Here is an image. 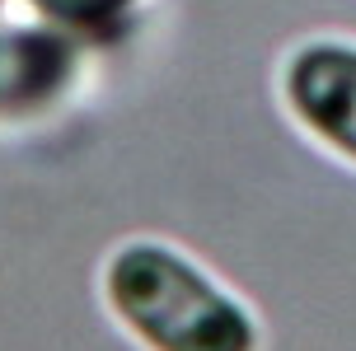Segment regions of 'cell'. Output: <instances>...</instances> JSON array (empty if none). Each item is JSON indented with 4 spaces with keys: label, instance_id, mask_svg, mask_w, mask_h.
<instances>
[{
    "label": "cell",
    "instance_id": "1",
    "mask_svg": "<svg viewBox=\"0 0 356 351\" xmlns=\"http://www.w3.org/2000/svg\"><path fill=\"white\" fill-rule=\"evenodd\" d=\"M104 314L141 351H263L267 333L244 295L207 272L188 248L136 234L99 267Z\"/></svg>",
    "mask_w": 356,
    "mask_h": 351
},
{
    "label": "cell",
    "instance_id": "2",
    "mask_svg": "<svg viewBox=\"0 0 356 351\" xmlns=\"http://www.w3.org/2000/svg\"><path fill=\"white\" fill-rule=\"evenodd\" d=\"M85 42L42 19H0V126H33L75 104Z\"/></svg>",
    "mask_w": 356,
    "mask_h": 351
},
{
    "label": "cell",
    "instance_id": "3",
    "mask_svg": "<svg viewBox=\"0 0 356 351\" xmlns=\"http://www.w3.org/2000/svg\"><path fill=\"white\" fill-rule=\"evenodd\" d=\"M286 117L319 150L356 169V42L352 38H309L291 47L277 70Z\"/></svg>",
    "mask_w": 356,
    "mask_h": 351
},
{
    "label": "cell",
    "instance_id": "4",
    "mask_svg": "<svg viewBox=\"0 0 356 351\" xmlns=\"http://www.w3.org/2000/svg\"><path fill=\"white\" fill-rule=\"evenodd\" d=\"M19 5H29V15L42 24L80 38L85 47L122 38L131 19L145 10V0H19Z\"/></svg>",
    "mask_w": 356,
    "mask_h": 351
},
{
    "label": "cell",
    "instance_id": "5",
    "mask_svg": "<svg viewBox=\"0 0 356 351\" xmlns=\"http://www.w3.org/2000/svg\"><path fill=\"white\" fill-rule=\"evenodd\" d=\"M5 5H10V0H0V10H5Z\"/></svg>",
    "mask_w": 356,
    "mask_h": 351
}]
</instances>
